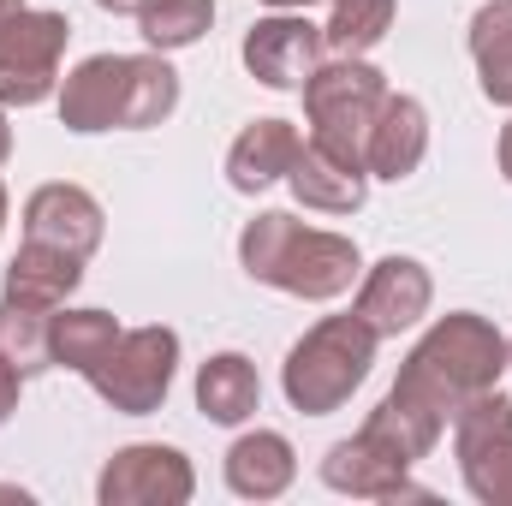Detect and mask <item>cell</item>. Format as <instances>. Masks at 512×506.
I'll list each match as a JSON object with an SVG mask.
<instances>
[{
	"instance_id": "6da1fadb",
	"label": "cell",
	"mask_w": 512,
	"mask_h": 506,
	"mask_svg": "<svg viewBox=\"0 0 512 506\" xmlns=\"http://www.w3.org/2000/svg\"><path fill=\"white\" fill-rule=\"evenodd\" d=\"M501 376H507V334L489 316H477V310H453V316H441L411 346V358H405V370L393 381V393L411 399V405H423L429 417L453 423V411L471 393L501 387Z\"/></svg>"
},
{
	"instance_id": "7a4b0ae2",
	"label": "cell",
	"mask_w": 512,
	"mask_h": 506,
	"mask_svg": "<svg viewBox=\"0 0 512 506\" xmlns=\"http://www.w3.org/2000/svg\"><path fill=\"white\" fill-rule=\"evenodd\" d=\"M179 108V72L161 54H90L60 84V126L90 131H149Z\"/></svg>"
},
{
	"instance_id": "3957f363",
	"label": "cell",
	"mask_w": 512,
	"mask_h": 506,
	"mask_svg": "<svg viewBox=\"0 0 512 506\" xmlns=\"http://www.w3.org/2000/svg\"><path fill=\"white\" fill-rule=\"evenodd\" d=\"M239 262H245L251 280L274 286V292H292L304 304H328V298L352 292V280L364 274L352 239L322 233V227H304L286 209H262L256 221H245Z\"/></svg>"
},
{
	"instance_id": "277c9868",
	"label": "cell",
	"mask_w": 512,
	"mask_h": 506,
	"mask_svg": "<svg viewBox=\"0 0 512 506\" xmlns=\"http://www.w3.org/2000/svg\"><path fill=\"white\" fill-rule=\"evenodd\" d=\"M376 346H382V334H376L358 310H352V316H322V322L286 352V364H280L286 405L304 411V417L340 411V405L364 387L370 364H376Z\"/></svg>"
},
{
	"instance_id": "5b68a950",
	"label": "cell",
	"mask_w": 512,
	"mask_h": 506,
	"mask_svg": "<svg viewBox=\"0 0 512 506\" xmlns=\"http://www.w3.org/2000/svg\"><path fill=\"white\" fill-rule=\"evenodd\" d=\"M304 96V120H310V143L346 167H364V149H370V126L387 102V78L370 60H352V54H334L310 72V84L298 90ZM370 173V167H364Z\"/></svg>"
},
{
	"instance_id": "8992f818",
	"label": "cell",
	"mask_w": 512,
	"mask_h": 506,
	"mask_svg": "<svg viewBox=\"0 0 512 506\" xmlns=\"http://www.w3.org/2000/svg\"><path fill=\"white\" fill-rule=\"evenodd\" d=\"M173 370H179V334L161 328V322H149V328H126V334L114 340V352L96 364L90 387H96L114 411L149 417V411H161V399H167V387H173Z\"/></svg>"
},
{
	"instance_id": "52a82bcc",
	"label": "cell",
	"mask_w": 512,
	"mask_h": 506,
	"mask_svg": "<svg viewBox=\"0 0 512 506\" xmlns=\"http://www.w3.org/2000/svg\"><path fill=\"white\" fill-rule=\"evenodd\" d=\"M72 24L60 12H18L0 24V108H36L60 84V54H66Z\"/></svg>"
},
{
	"instance_id": "ba28073f",
	"label": "cell",
	"mask_w": 512,
	"mask_h": 506,
	"mask_svg": "<svg viewBox=\"0 0 512 506\" xmlns=\"http://www.w3.org/2000/svg\"><path fill=\"white\" fill-rule=\"evenodd\" d=\"M191 495H197L191 459L179 447H161V441L120 447L96 477V501L102 506H185Z\"/></svg>"
},
{
	"instance_id": "9c48e42d",
	"label": "cell",
	"mask_w": 512,
	"mask_h": 506,
	"mask_svg": "<svg viewBox=\"0 0 512 506\" xmlns=\"http://www.w3.org/2000/svg\"><path fill=\"white\" fill-rule=\"evenodd\" d=\"M245 66H251L256 84L268 90H304L310 72L322 66L328 42H322V24L298 18V12H274V18H256L245 30Z\"/></svg>"
},
{
	"instance_id": "30bf717a",
	"label": "cell",
	"mask_w": 512,
	"mask_h": 506,
	"mask_svg": "<svg viewBox=\"0 0 512 506\" xmlns=\"http://www.w3.org/2000/svg\"><path fill=\"white\" fill-rule=\"evenodd\" d=\"M429 304H435V280H429V268H423L417 256H382V262L364 274L352 310H358L382 340H399L405 328H417V322L429 316Z\"/></svg>"
},
{
	"instance_id": "8fae6325",
	"label": "cell",
	"mask_w": 512,
	"mask_h": 506,
	"mask_svg": "<svg viewBox=\"0 0 512 506\" xmlns=\"http://www.w3.org/2000/svg\"><path fill=\"white\" fill-rule=\"evenodd\" d=\"M102 233H108V215L84 185H66V179L36 185L30 203H24V239H36V245H54V251H72L90 262Z\"/></svg>"
},
{
	"instance_id": "7c38bea8",
	"label": "cell",
	"mask_w": 512,
	"mask_h": 506,
	"mask_svg": "<svg viewBox=\"0 0 512 506\" xmlns=\"http://www.w3.org/2000/svg\"><path fill=\"white\" fill-rule=\"evenodd\" d=\"M322 483L334 495H352V501H429V489L411 483V465H399L393 453H382L364 429L352 441H334L328 447Z\"/></svg>"
},
{
	"instance_id": "4fadbf2b",
	"label": "cell",
	"mask_w": 512,
	"mask_h": 506,
	"mask_svg": "<svg viewBox=\"0 0 512 506\" xmlns=\"http://www.w3.org/2000/svg\"><path fill=\"white\" fill-rule=\"evenodd\" d=\"M429 155V114L417 96H387L376 126H370V149H364V167L376 179H411Z\"/></svg>"
},
{
	"instance_id": "5bb4252c",
	"label": "cell",
	"mask_w": 512,
	"mask_h": 506,
	"mask_svg": "<svg viewBox=\"0 0 512 506\" xmlns=\"http://www.w3.org/2000/svg\"><path fill=\"white\" fill-rule=\"evenodd\" d=\"M298 149H304V137H298L292 120H251V126L233 137V149H227V185L245 191V197L268 191L274 179L292 173Z\"/></svg>"
},
{
	"instance_id": "9a60e30c",
	"label": "cell",
	"mask_w": 512,
	"mask_h": 506,
	"mask_svg": "<svg viewBox=\"0 0 512 506\" xmlns=\"http://www.w3.org/2000/svg\"><path fill=\"white\" fill-rule=\"evenodd\" d=\"M292 477H298V453H292V441L274 435V429L239 435V441L227 447V489H233L239 501H274V495L292 489Z\"/></svg>"
},
{
	"instance_id": "2e32d148",
	"label": "cell",
	"mask_w": 512,
	"mask_h": 506,
	"mask_svg": "<svg viewBox=\"0 0 512 506\" xmlns=\"http://www.w3.org/2000/svg\"><path fill=\"white\" fill-rule=\"evenodd\" d=\"M286 185H292V197H298L304 209H322V215H358L364 197H370V173H364V167H346V161H334V155H322L316 143L298 149Z\"/></svg>"
},
{
	"instance_id": "e0dca14e",
	"label": "cell",
	"mask_w": 512,
	"mask_h": 506,
	"mask_svg": "<svg viewBox=\"0 0 512 506\" xmlns=\"http://www.w3.org/2000/svg\"><path fill=\"white\" fill-rule=\"evenodd\" d=\"M84 280V256L54 251V245H36L24 239L12 268H6V292L0 298H18V304H42V310H60Z\"/></svg>"
},
{
	"instance_id": "ac0fdd59",
	"label": "cell",
	"mask_w": 512,
	"mask_h": 506,
	"mask_svg": "<svg viewBox=\"0 0 512 506\" xmlns=\"http://www.w3.org/2000/svg\"><path fill=\"white\" fill-rule=\"evenodd\" d=\"M262 405V381H256V364L245 352H215L203 370H197V411L221 429H239L245 417H256Z\"/></svg>"
},
{
	"instance_id": "d6986e66",
	"label": "cell",
	"mask_w": 512,
	"mask_h": 506,
	"mask_svg": "<svg viewBox=\"0 0 512 506\" xmlns=\"http://www.w3.org/2000/svg\"><path fill=\"white\" fill-rule=\"evenodd\" d=\"M126 328L108 316V310H54V328H48V352H54V364L60 370H78V376L90 381L96 376V364L114 352V340H120Z\"/></svg>"
},
{
	"instance_id": "ffe728a7",
	"label": "cell",
	"mask_w": 512,
	"mask_h": 506,
	"mask_svg": "<svg viewBox=\"0 0 512 506\" xmlns=\"http://www.w3.org/2000/svg\"><path fill=\"white\" fill-rule=\"evenodd\" d=\"M471 60L483 78V96L495 108H512V0H489L471 18Z\"/></svg>"
},
{
	"instance_id": "44dd1931",
	"label": "cell",
	"mask_w": 512,
	"mask_h": 506,
	"mask_svg": "<svg viewBox=\"0 0 512 506\" xmlns=\"http://www.w3.org/2000/svg\"><path fill=\"white\" fill-rule=\"evenodd\" d=\"M48 328H54V310L42 304H18V298H0V358H12L24 376L48 370L54 352H48Z\"/></svg>"
},
{
	"instance_id": "7402d4cb",
	"label": "cell",
	"mask_w": 512,
	"mask_h": 506,
	"mask_svg": "<svg viewBox=\"0 0 512 506\" xmlns=\"http://www.w3.org/2000/svg\"><path fill=\"white\" fill-rule=\"evenodd\" d=\"M137 24H143V42H149L155 54H173V48H191V42L209 36L215 0H149V6L137 12Z\"/></svg>"
},
{
	"instance_id": "603a6c76",
	"label": "cell",
	"mask_w": 512,
	"mask_h": 506,
	"mask_svg": "<svg viewBox=\"0 0 512 506\" xmlns=\"http://www.w3.org/2000/svg\"><path fill=\"white\" fill-rule=\"evenodd\" d=\"M393 6H399V0H334V12H328V24H322V42H328L334 54L364 60L387 30H393Z\"/></svg>"
},
{
	"instance_id": "cb8c5ba5",
	"label": "cell",
	"mask_w": 512,
	"mask_h": 506,
	"mask_svg": "<svg viewBox=\"0 0 512 506\" xmlns=\"http://www.w3.org/2000/svg\"><path fill=\"white\" fill-rule=\"evenodd\" d=\"M453 453H459V477L477 501L512 506V429L489 435V441H471V447H453Z\"/></svg>"
},
{
	"instance_id": "d4e9b609",
	"label": "cell",
	"mask_w": 512,
	"mask_h": 506,
	"mask_svg": "<svg viewBox=\"0 0 512 506\" xmlns=\"http://www.w3.org/2000/svg\"><path fill=\"white\" fill-rule=\"evenodd\" d=\"M18 387H24V370H18L12 358H0V423L18 411Z\"/></svg>"
},
{
	"instance_id": "484cf974",
	"label": "cell",
	"mask_w": 512,
	"mask_h": 506,
	"mask_svg": "<svg viewBox=\"0 0 512 506\" xmlns=\"http://www.w3.org/2000/svg\"><path fill=\"white\" fill-rule=\"evenodd\" d=\"M501 173H507V185H512V120L501 126Z\"/></svg>"
},
{
	"instance_id": "4316f807",
	"label": "cell",
	"mask_w": 512,
	"mask_h": 506,
	"mask_svg": "<svg viewBox=\"0 0 512 506\" xmlns=\"http://www.w3.org/2000/svg\"><path fill=\"white\" fill-rule=\"evenodd\" d=\"M96 6H102V12H143L149 0H96Z\"/></svg>"
},
{
	"instance_id": "83f0119b",
	"label": "cell",
	"mask_w": 512,
	"mask_h": 506,
	"mask_svg": "<svg viewBox=\"0 0 512 506\" xmlns=\"http://www.w3.org/2000/svg\"><path fill=\"white\" fill-rule=\"evenodd\" d=\"M12 155V126H6V114H0V161Z\"/></svg>"
},
{
	"instance_id": "f1b7e54d",
	"label": "cell",
	"mask_w": 512,
	"mask_h": 506,
	"mask_svg": "<svg viewBox=\"0 0 512 506\" xmlns=\"http://www.w3.org/2000/svg\"><path fill=\"white\" fill-rule=\"evenodd\" d=\"M18 12H24V0H0V24H6V18H18Z\"/></svg>"
},
{
	"instance_id": "f546056e",
	"label": "cell",
	"mask_w": 512,
	"mask_h": 506,
	"mask_svg": "<svg viewBox=\"0 0 512 506\" xmlns=\"http://www.w3.org/2000/svg\"><path fill=\"white\" fill-rule=\"evenodd\" d=\"M268 6H280V12H304V6H316V0H268Z\"/></svg>"
},
{
	"instance_id": "4dcf8cb0",
	"label": "cell",
	"mask_w": 512,
	"mask_h": 506,
	"mask_svg": "<svg viewBox=\"0 0 512 506\" xmlns=\"http://www.w3.org/2000/svg\"><path fill=\"white\" fill-rule=\"evenodd\" d=\"M0 501H24V489H0Z\"/></svg>"
},
{
	"instance_id": "1f68e13d",
	"label": "cell",
	"mask_w": 512,
	"mask_h": 506,
	"mask_svg": "<svg viewBox=\"0 0 512 506\" xmlns=\"http://www.w3.org/2000/svg\"><path fill=\"white\" fill-rule=\"evenodd\" d=\"M0 233H6V185H0Z\"/></svg>"
},
{
	"instance_id": "d6a6232c",
	"label": "cell",
	"mask_w": 512,
	"mask_h": 506,
	"mask_svg": "<svg viewBox=\"0 0 512 506\" xmlns=\"http://www.w3.org/2000/svg\"><path fill=\"white\" fill-rule=\"evenodd\" d=\"M507 370H512V340H507Z\"/></svg>"
}]
</instances>
